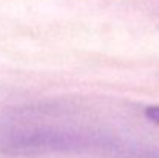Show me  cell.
Returning a JSON list of instances; mask_svg holds the SVG:
<instances>
[{"label": "cell", "mask_w": 159, "mask_h": 158, "mask_svg": "<svg viewBox=\"0 0 159 158\" xmlns=\"http://www.w3.org/2000/svg\"><path fill=\"white\" fill-rule=\"evenodd\" d=\"M145 116L153 124L159 126V105H150V107H147L145 108Z\"/></svg>", "instance_id": "obj_1"}]
</instances>
